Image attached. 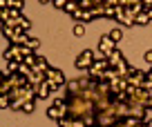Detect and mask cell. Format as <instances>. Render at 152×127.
I'll return each instance as SVG.
<instances>
[{
  "mask_svg": "<svg viewBox=\"0 0 152 127\" xmlns=\"http://www.w3.org/2000/svg\"><path fill=\"white\" fill-rule=\"evenodd\" d=\"M31 49L27 47V45H14V42H9L7 45V49L2 52V60H18V62H23L27 56H31Z\"/></svg>",
  "mask_w": 152,
  "mask_h": 127,
  "instance_id": "obj_1",
  "label": "cell"
},
{
  "mask_svg": "<svg viewBox=\"0 0 152 127\" xmlns=\"http://www.w3.org/2000/svg\"><path fill=\"white\" fill-rule=\"evenodd\" d=\"M45 78L52 83V91H56L58 87H65V85H67L65 74H63L61 69H56V67H49V69L45 71Z\"/></svg>",
  "mask_w": 152,
  "mask_h": 127,
  "instance_id": "obj_2",
  "label": "cell"
},
{
  "mask_svg": "<svg viewBox=\"0 0 152 127\" xmlns=\"http://www.w3.org/2000/svg\"><path fill=\"white\" fill-rule=\"evenodd\" d=\"M67 114H69V109H67V103L61 98H54V105L47 109V116L52 118V120H61V118H65Z\"/></svg>",
  "mask_w": 152,
  "mask_h": 127,
  "instance_id": "obj_3",
  "label": "cell"
},
{
  "mask_svg": "<svg viewBox=\"0 0 152 127\" xmlns=\"http://www.w3.org/2000/svg\"><path fill=\"white\" fill-rule=\"evenodd\" d=\"M94 60H96V58H94V52H92V49H85V52H81V54H78V58H76V62H74V65H76V69L87 71L92 65H94Z\"/></svg>",
  "mask_w": 152,
  "mask_h": 127,
  "instance_id": "obj_4",
  "label": "cell"
},
{
  "mask_svg": "<svg viewBox=\"0 0 152 127\" xmlns=\"http://www.w3.org/2000/svg\"><path fill=\"white\" fill-rule=\"evenodd\" d=\"M125 78H128V83L132 85V87H143V83L148 80V71H141V69H134L132 67Z\"/></svg>",
  "mask_w": 152,
  "mask_h": 127,
  "instance_id": "obj_5",
  "label": "cell"
},
{
  "mask_svg": "<svg viewBox=\"0 0 152 127\" xmlns=\"http://www.w3.org/2000/svg\"><path fill=\"white\" fill-rule=\"evenodd\" d=\"M34 89H36V98L38 100H45V98H49V96L54 94V91H52V83H49V80L34 85Z\"/></svg>",
  "mask_w": 152,
  "mask_h": 127,
  "instance_id": "obj_6",
  "label": "cell"
},
{
  "mask_svg": "<svg viewBox=\"0 0 152 127\" xmlns=\"http://www.w3.org/2000/svg\"><path fill=\"white\" fill-rule=\"evenodd\" d=\"M110 69V60L105 56H101V58H96L94 60V65L90 67V69H87V74L90 76H94V74H103V71H107Z\"/></svg>",
  "mask_w": 152,
  "mask_h": 127,
  "instance_id": "obj_7",
  "label": "cell"
},
{
  "mask_svg": "<svg viewBox=\"0 0 152 127\" xmlns=\"http://www.w3.org/2000/svg\"><path fill=\"white\" fill-rule=\"evenodd\" d=\"M114 49H116V42H114L110 36H103V38L99 40V52L103 54V56H110Z\"/></svg>",
  "mask_w": 152,
  "mask_h": 127,
  "instance_id": "obj_8",
  "label": "cell"
},
{
  "mask_svg": "<svg viewBox=\"0 0 152 127\" xmlns=\"http://www.w3.org/2000/svg\"><path fill=\"white\" fill-rule=\"evenodd\" d=\"M18 33H23V31H18L16 27H7V25H2V36H5V38H9V42H14Z\"/></svg>",
  "mask_w": 152,
  "mask_h": 127,
  "instance_id": "obj_9",
  "label": "cell"
},
{
  "mask_svg": "<svg viewBox=\"0 0 152 127\" xmlns=\"http://www.w3.org/2000/svg\"><path fill=\"white\" fill-rule=\"evenodd\" d=\"M114 69H116V74H119L121 78H125V76L130 74V69H132V67H130V65H128V60H125V58H123V60H121L119 65L114 67Z\"/></svg>",
  "mask_w": 152,
  "mask_h": 127,
  "instance_id": "obj_10",
  "label": "cell"
},
{
  "mask_svg": "<svg viewBox=\"0 0 152 127\" xmlns=\"http://www.w3.org/2000/svg\"><path fill=\"white\" fill-rule=\"evenodd\" d=\"M105 58L110 60V67H116V65H119L121 60H123V54H121L119 49H114V52L110 54V56H105Z\"/></svg>",
  "mask_w": 152,
  "mask_h": 127,
  "instance_id": "obj_11",
  "label": "cell"
},
{
  "mask_svg": "<svg viewBox=\"0 0 152 127\" xmlns=\"http://www.w3.org/2000/svg\"><path fill=\"white\" fill-rule=\"evenodd\" d=\"M47 69H49L47 58H45V56H38V62H36V67H34V71H47Z\"/></svg>",
  "mask_w": 152,
  "mask_h": 127,
  "instance_id": "obj_12",
  "label": "cell"
},
{
  "mask_svg": "<svg viewBox=\"0 0 152 127\" xmlns=\"http://www.w3.org/2000/svg\"><path fill=\"white\" fill-rule=\"evenodd\" d=\"M92 14H94V18H105V5L103 2H96L92 7Z\"/></svg>",
  "mask_w": 152,
  "mask_h": 127,
  "instance_id": "obj_13",
  "label": "cell"
},
{
  "mask_svg": "<svg viewBox=\"0 0 152 127\" xmlns=\"http://www.w3.org/2000/svg\"><path fill=\"white\" fill-rule=\"evenodd\" d=\"M148 22H152L150 16H148V11H141V14L137 16V25H141V27H148Z\"/></svg>",
  "mask_w": 152,
  "mask_h": 127,
  "instance_id": "obj_14",
  "label": "cell"
},
{
  "mask_svg": "<svg viewBox=\"0 0 152 127\" xmlns=\"http://www.w3.org/2000/svg\"><path fill=\"white\" fill-rule=\"evenodd\" d=\"M0 107H2V109H11V96L0 94Z\"/></svg>",
  "mask_w": 152,
  "mask_h": 127,
  "instance_id": "obj_15",
  "label": "cell"
},
{
  "mask_svg": "<svg viewBox=\"0 0 152 127\" xmlns=\"http://www.w3.org/2000/svg\"><path fill=\"white\" fill-rule=\"evenodd\" d=\"M72 31H74V36H78V38H81V36H85V22H76Z\"/></svg>",
  "mask_w": 152,
  "mask_h": 127,
  "instance_id": "obj_16",
  "label": "cell"
},
{
  "mask_svg": "<svg viewBox=\"0 0 152 127\" xmlns=\"http://www.w3.org/2000/svg\"><path fill=\"white\" fill-rule=\"evenodd\" d=\"M78 9H81V7H78V2H67V7H65L63 11H67L69 16H74V14H76Z\"/></svg>",
  "mask_w": 152,
  "mask_h": 127,
  "instance_id": "obj_17",
  "label": "cell"
},
{
  "mask_svg": "<svg viewBox=\"0 0 152 127\" xmlns=\"http://www.w3.org/2000/svg\"><path fill=\"white\" fill-rule=\"evenodd\" d=\"M27 47L31 49V52H34V49H38V47H40V38H34V36H29V40H27Z\"/></svg>",
  "mask_w": 152,
  "mask_h": 127,
  "instance_id": "obj_18",
  "label": "cell"
},
{
  "mask_svg": "<svg viewBox=\"0 0 152 127\" xmlns=\"http://www.w3.org/2000/svg\"><path fill=\"white\" fill-rule=\"evenodd\" d=\"M20 74H23V76H27V78H29V76L34 74V67H29L27 62H20Z\"/></svg>",
  "mask_w": 152,
  "mask_h": 127,
  "instance_id": "obj_19",
  "label": "cell"
},
{
  "mask_svg": "<svg viewBox=\"0 0 152 127\" xmlns=\"http://www.w3.org/2000/svg\"><path fill=\"white\" fill-rule=\"evenodd\" d=\"M58 127H74V118H72V116L61 118V120H58Z\"/></svg>",
  "mask_w": 152,
  "mask_h": 127,
  "instance_id": "obj_20",
  "label": "cell"
},
{
  "mask_svg": "<svg viewBox=\"0 0 152 127\" xmlns=\"http://www.w3.org/2000/svg\"><path fill=\"white\" fill-rule=\"evenodd\" d=\"M107 36H110V38H112V40H114V42H119V40H121V38H123V31H121V29H112V31H110V33H107Z\"/></svg>",
  "mask_w": 152,
  "mask_h": 127,
  "instance_id": "obj_21",
  "label": "cell"
},
{
  "mask_svg": "<svg viewBox=\"0 0 152 127\" xmlns=\"http://www.w3.org/2000/svg\"><path fill=\"white\" fill-rule=\"evenodd\" d=\"M34 105H36V100H27V103H23V112L25 114H31L34 112Z\"/></svg>",
  "mask_w": 152,
  "mask_h": 127,
  "instance_id": "obj_22",
  "label": "cell"
},
{
  "mask_svg": "<svg viewBox=\"0 0 152 127\" xmlns=\"http://www.w3.org/2000/svg\"><path fill=\"white\" fill-rule=\"evenodd\" d=\"M67 2H69V0H54L52 5L56 7V9H65V7H67Z\"/></svg>",
  "mask_w": 152,
  "mask_h": 127,
  "instance_id": "obj_23",
  "label": "cell"
},
{
  "mask_svg": "<svg viewBox=\"0 0 152 127\" xmlns=\"http://www.w3.org/2000/svg\"><path fill=\"white\" fill-rule=\"evenodd\" d=\"M9 7H14V9H23V7H25V0H14Z\"/></svg>",
  "mask_w": 152,
  "mask_h": 127,
  "instance_id": "obj_24",
  "label": "cell"
},
{
  "mask_svg": "<svg viewBox=\"0 0 152 127\" xmlns=\"http://www.w3.org/2000/svg\"><path fill=\"white\" fill-rule=\"evenodd\" d=\"M143 58H145V62H148V65H152V49H148V52L143 54Z\"/></svg>",
  "mask_w": 152,
  "mask_h": 127,
  "instance_id": "obj_25",
  "label": "cell"
},
{
  "mask_svg": "<svg viewBox=\"0 0 152 127\" xmlns=\"http://www.w3.org/2000/svg\"><path fill=\"white\" fill-rule=\"evenodd\" d=\"M148 109H152V98H150V100H148Z\"/></svg>",
  "mask_w": 152,
  "mask_h": 127,
  "instance_id": "obj_26",
  "label": "cell"
},
{
  "mask_svg": "<svg viewBox=\"0 0 152 127\" xmlns=\"http://www.w3.org/2000/svg\"><path fill=\"white\" fill-rule=\"evenodd\" d=\"M148 78H152V65H150V71H148Z\"/></svg>",
  "mask_w": 152,
  "mask_h": 127,
  "instance_id": "obj_27",
  "label": "cell"
},
{
  "mask_svg": "<svg viewBox=\"0 0 152 127\" xmlns=\"http://www.w3.org/2000/svg\"><path fill=\"white\" fill-rule=\"evenodd\" d=\"M148 16H150V20H152V9H150V11H148Z\"/></svg>",
  "mask_w": 152,
  "mask_h": 127,
  "instance_id": "obj_28",
  "label": "cell"
},
{
  "mask_svg": "<svg viewBox=\"0 0 152 127\" xmlns=\"http://www.w3.org/2000/svg\"><path fill=\"white\" fill-rule=\"evenodd\" d=\"M40 2H54V0H40Z\"/></svg>",
  "mask_w": 152,
  "mask_h": 127,
  "instance_id": "obj_29",
  "label": "cell"
}]
</instances>
